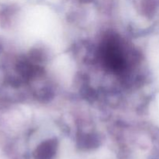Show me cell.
<instances>
[{
    "label": "cell",
    "mask_w": 159,
    "mask_h": 159,
    "mask_svg": "<svg viewBox=\"0 0 159 159\" xmlns=\"http://www.w3.org/2000/svg\"><path fill=\"white\" fill-rule=\"evenodd\" d=\"M58 148V141L56 138H47L42 141L34 152L35 159H53Z\"/></svg>",
    "instance_id": "1"
}]
</instances>
